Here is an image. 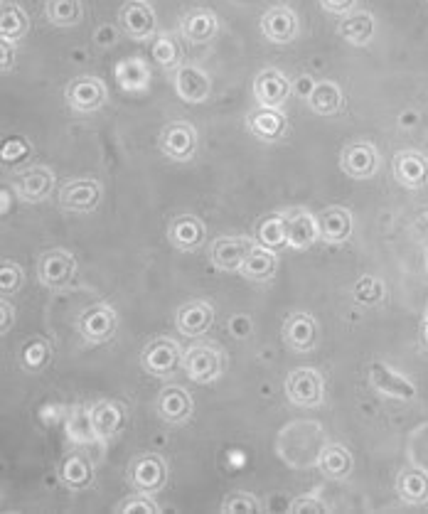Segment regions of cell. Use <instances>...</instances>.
<instances>
[{
    "label": "cell",
    "instance_id": "obj_3",
    "mask_svg": "<svg viewBox=\"0 0 428 514\" xmlns=\"http://www.w3.org/2000/svg\"><path fill=\"white\" fill-rule=\"evenodd\" d=\"M286 399L298 409H318L325 401V379L318 369L296 367L283 382Z\"/></svg>",
    "mask_w": 428,
    "mask_h": 514
},
{
    "label": "cell",
    "instance_id": "obj_14",
    "mask_svg": "<svg viewBox=\"0 0 428 514\" xmlns=\"http://www.w3.org/2000/svg\"><path fill=\"white\" fill-rule=\"evenodd\" d=\"M259 30L271 45H291L298 40L301 20H298L296 10H291L288 5H274L261 15Z\"/></svg>",
    "mask_w": 428,
    "mask_h": 514
},
{
    "label": "cell",
    "instance_id": "obj_30",
    "mask_svg": "<svg viewBox=\"0 0 428 514\" xmlns=\"http://www.w3.org/2000/svg\"><path fill=\"white\" fill-rule=\"evenodd\" d=\"M315 465H318V470L325 478L340 483V480L350 478L352 468H355V460H352V453L347 451L342 443H328V446H323V451L318 453Z\"/></svg>",
    "mask_w": 428,
    "mask_h": 514
},
{
    "label": "cell",
    "instance_id": "obj_15",
    "mask_svg": "<svg viewBox=\"0 0 428 514\" xmlns=\"http://www.w3.org/2000/svg\"><path fill=\"white\" fill-rule=\"evenodd\" d=\"M192 411H195L192 394L185 387H178V384H168L155 396V414L165 424L183 426L192 419Z\"/></svg>",
    "mask_w": 428,
    "mask_h": 514
},
{
    "label": "cell",
    "instance_id": "obj_5",
    "mask_svg": "<svg viewBox=\"0 0 428 514\" xmlns=\"http://www.w3.org/2000/svg\"><path fill=\"white\" fill-rule=\"evenodd\" d=\"M77 330L89 345H104L119 333V313L109 303H94L79 315Z\"/></svg>",
    "mask_w": 428,
    "mask_h": 514
},
{
    "label": "cell",
    "instance_id": "obj_27",
    "mask_svg": "<svg viewBox=\"0 0 428 514\" xmlns=\"http://www.w3.org/2000/svg\"><path fill=\"white\" fill-rule=\"evenodd\" d=\"M57 480L72 492H84L94 485V465L87 455L67 453L57 465Z\"/></svg>",
    "mask_w": 428,
    "mask_h": 514
},
{
    "label": "cell",
    "instance_id": "obj_26",
    "mask_svg": "<svg viewBox=\"0 0 428 514\" xmlns=\"http://www.w3.org/2000/svg\"><path fill=\"white\" fill-rule=\"evenodd\" d=\"M219 32L217 13L207 8H192L180 18V35L190 45H205L212 42Z\"/></svg>",
    "mask_w": 428,
    "mask_h": 514
},
{
    "label": "cell",
    "instance_id": "obj_17",
    "mask_svg": "<svg viewBox=\"0 0 428 514\" xmlns=\"http://www.w3.org/2000/svg\"><path fill=\"white\" fill-rule=\"evenodd\" d=\"M173 87L185 104H205L212 96V79L197 64H180L173 72Z\"/></svg>",
    "mask_w": 428,
    "mask_h": 514
},
{
    "label": "cell",
    "instance_id": "obj_24",
    "mask_svg": "<svg viewBox=\"0 0 428 514\" xmlns=\"http://www.w3.org/2000/svg\"><path fill=\"white\" fill-rule=\"evenodd\" d=\"M254 239L249 237H219L212 242V251H210V259L212 266L217 271H237L242 269L244 259L249 256V251L254 249Z\"/></svg>",
    "mask_w": 428,
    "mask_h": 514
},
{
    "label": "cell",
    "instance_id": "obj_7",
    "mask_svg": "<svg viewBox=\"0 0 428 514\" xmlns=\"http://www.w3.org/2000/svg\"><path fill=\"white\" fill-rule=\"evenodd\" d=\"M128 485L133 492L155 495L168 485V463L158 453H141L128 465Z\"/></svg>",
    "mask_w": 428,
    "mask_h": 514
},
{
    "label": "cell",
    "instance_id": "obj_50",
    "mask_svg": "<svg viewBox=\"0 0 428 514\" xmlns=\"http://www.w3.org/2000/svg\"><path fill=\"white\" fill-rule=\"evenodd\" d=\"M10 190H13V187H10V185H5V187H3V214H8V205H10Z\"/></svg>",
    "mask_w": 428,
    "mask_h": 514
},
{
    "label": "cell",
    "instance_id": "obj_33",
    "mask_svg": "<svg viewBox=\"0 0 428 514\" xmlns=\"http://www.w3.org/2000/svg\"><path fill=\"white\" fill-rule=\"evenodd\" d=\"M306 101L315 116H335L345 109V96H342L340 84L330 82V79L315 82V87Z\"/></svg>",
    "mask_w": 428,
    "mask_h": 514
},
{
    "label": "cell",
    "instance_id": "obj_10",
    "mask_svg": "<svg viewBox=\"0 0 428 514\" xmlns=\"http://www.w3.org/2000/svg\"><path fill=\"white\" fill-rule=\"evenodd\" d=\"M197 128L190 121H173L160 131L158 148L165 158L175 160V163H187L197 155Z\"/></svg>",
    "mask_w": 428,
    "mask_h": 514
},
{
    "label": "cell",
    "instance_id": "obj_49",
    "mask_svg": "<svg viewBox=\"0 0 428 514\" xmlns=\"http://www.w3.org/2000/svg\"><path fill=\"white\" fill-rule=\"evenodd\" d=\"M0 55H3V62H0V69H3V74H8L10 67H13V42L0 40Z\"/></svg>",
    "mask_w": 428,
    "mask_h": 514
},
{
    "label": "cell",
    "instance_id": "obj_53",
    "mask_svg": "<svg viewBox=\"0 0 428 514\" xmlns=\"http://www.w3.org/2000/svg\"><path fill=\"white\" fill-rule=\"evenodd\" d=\"M143 3H148V0H143Z\"/></svg>",
    "mask_w": 428,
    "mask_h": 514
},
{
    "label": "cell",
    "instance_id": "obj_25",
    "mask_svg": "<svg viewBox=\"0 0 428 514\" xmlns=\"http://www.w3.org/2000/svg\"><path fill=\"white\" fill-rule=\"evenodd\" d=\"M214 325V308L207 301H190L180 305L175 313V328L185 337H202L212 330Z\"/></svg>",
    "mask_w": 428,
    "mask_h": 514
},
{
    "label": "cell",
    "instance_id": "obj_47",
    "mask_svg": "<svg viewBox=\"0 0 428 514\" xmlns=\"http://www.w3.org/2000/svg\"><path fill=\"white\" fill-rule=\"evenodd\" d=\"M328 510V507L323 505V502L318 500V497H298V500H293L291 505H288V512H325Z\"/></svg>",
    "mask_w": 428,
    "mask_h": 514
},
{
    "label": "cell",
    "instance_id": "obj_40",
    "mask_svg": "<svg viewBox=\"0 0 428 514\" xmlns=\"http://www.w3.org/2000/svg\"><path fill=\"white\" fill-rule=\"evenodd\" d=\"M64 428H67L69 441L79 443V446H92V443H96V433L92 426V416H89V406H84V404L74 406V409L69 411Z\"/></svg>",
    "mask_w": 428,
    "mask_h": 514
},
{
    "label": "cell",
    "instance_id": "obj_9",
    "mask_svg": "<svg viewBox=\"0 0 428 514\" xmlns=\"http://www.w3.org/2000/svg\"><path fill=\"white\" fill-rule=\"evenodd\" d=\"M106 96H109L106 84L101 82L99 77H94V74H79V77H74L72 82L67 84V89H64L67 106L74 114L82 116L96 114V111L106 104Z\"/></svg>",
    "mask_w": 428,
    "mask_h": 514
},
{
    "label": "cell",
    "instance_id": "obj_52",
    "mask_svg": "<svg viewBox=\"0 0 428 514\" xmlns=\"http://www.w3.org/2000/svg\"><path fill=\"white\" fill-rule=\"evenodd\" d=\"M426 271H428V249H426Z\"/></svg>",
    "mask_w": 428,
    "mask_h": 514
},
{
    "label": "cell",
    "instance_id": "obj_23",
    "mask_svg": "<svg viewBox=\"0 0 428 514\" xmlns=\"http://www.w3.org/2000/svg\"><path fill=\"white\" fill-rule=\"evenodd\" d=\"M168 242L173 244V249L183 251V254H192V251L202 249V244L207 242L205 222L195 217V214H178L168 224Z\"/></svg>",
    "mask_w": 428,
    "mask_h": 514
},
{
    "label": "cell",
    "instance_id": "obj_18",
    "mask_svg": "<svg viewBox=\"0 0 428 514\" xmlns=\"http://www.w3.org/2000/svg\"><path fill=\"white\" fill-rule=\"evenodd\" d=\"M369 384H372L374 392L387 396V399H397V401L416 399L414 382H409L404 374H399L397 369H392L384 362L369 364Z\"/></svg>",
    "mask_w": 428,
    "mask_h": 514
},
{
    "label": "cell",
    "instance_id": "obj_46",
    "mask_svg": "<svg viewBox=\"0 0 428 514\" xmlns=\"http://www.w3.org/2000/svg\"><path fill=\"white\" fill-rule=\"evenodd\" d=\"M357 0H320V8L325 10V13L330 15H337V18H345V15H350L352 10H355Z\"/></svg>",
    "mask_w": 428,
    "mask_h": 514
},
{
    "label": "cell",
    "instance_id": "obj_16",
    "mask_svg": "<svg viewBox=\"0 0 428 514\" xmlns=\"http://www.w3.org/2000/svg\"><path fill=\"white\" fill-rule=\"evenodd\" d=\"M89 416H92V426L99 443H109L119 438L128 424L126 409L116 399H99L89 406Z\"/></svg>",
    "mask_w": 428,
    "mask_h": 514
},
{
    "label": "cell",
    "instance_id": "obj_51",
    "mask_svg": "<svg viewBox=\"0 0 428 514\" xmlns=\"http://www.w3.org/2000/svg\"><path fill=\"white\" fill-rule=\"evenodd\" d=\"M421 340H424V347L428 350V313H426L424 323H421Z\"/></svg>",
    "mask_w": 428,
    "mask_h": 514
},
{
    "label": "cell",
    "instance_id": "obj_42",
    "mask_svg": "<svg viewBox=\"0 0 428 514\" xmlns=\"http://www.w3.org/2000/svg\"><path fill=\"white\" fill-rule=\"evenodd\" d=\"M219 510H222L224 514H256V512H261V502L256 500L251 492L237 490V492H229V495L224 497L222 505H219Z\"/></svg>",
    "mask_w": 428,
    "mask_h": 514
},
{
    "label": "cell",
    "instance_id": "obj_39",
    "mask_svg": "<svg viewBox=\"0 0 428 514\" xmlns=\"http://www.w3.org/2000/svg\"><path fill=\"white\" fill-rule=\"evenodd\" d=\"M45 15L55 28H74L84 18L82 0H47Z\"/></svg>",
    "mask_w": 428,
    "mask_h": 514
},
{
    "label": "cell",
    "instance_id": "obj_41",
    "mask_svg": "<svg viewBox=\"0 0 428 514\" xmlns=\"http://www.w3.org/2000/svg\"><path fill=\"white\" fill-rule=\"evenodd\" d=\"M352 301L360 305H377L384 301V283L377 276H360L352 286Z\"/></svg>",
    "mask_w": 428,
    "mask_h": 514
},
{
    "label": "cell",
    "instance_id": "obj_38",
    "mask_svg": "<svg viewBox=\"0 0 428 514\" xmlns=\"http://www.w3.org/2000/svg\"><path fill=\"white\" fill-rule=\"evenodd\" d=\"M50 360H52V345L40 335L30 337V340L25 342L18 352L20 367H23V372H28V374H40L42 369L50 364Z\"/></svg>",
    "mask_w": 428,
    "mask_h": 514
},
{
    "label": "cell",
    "instance_id": "obj_34",
    "mask_svg": "<svg viewBox=\"0 0 428 514\" xmlns=\"http://www.w3.org/2000/svg\"><path fill=\"white\" fill-rule=\"evenodd\" d=\"M397 492L411 507L428 505V473L424 468H404L397 478Z\"/></svg>",
    "mask_w": 428,
    "mask_h": 514
},
{
    "label": "cell",
    "instance_id": "obj_4",
    "mask_svg": "<svg viewBox=\"0 0 428 514\" xmlns=\"http://www.w3.org/2000/svg\"><path fill=\"white\" fill-rule=\"evenodd\" d=\"M183 347H180L178 340L168 335L153 337L141 352V367L143 372L151 374V377H170L175 369L183 364Z\"/></svg>",
    "mask_w": 428,
    "mask_h": 514
},
{
    "label": "cell",
    "instance_id": "obj_11",
    "mask_svg": "<svg viewBox=\"0 0 428 514\" xmlns=\"http://www.w3.org/2000/svg\"><path fill=\"white\" fill-rule=\"evenodd\" d=\"M382 168V155L372 141H352L342 148L340 170L352 180H372Z\"/></svg>",
    "mask_w": 428,
    "mask_h": 514
},
{
    "label": "cell",
    "instance_id": "obj_2",
    "mask_svg": "<svg viewBox=\"0 0 428 514\" xmlns=\"http://www.w3.org/2000/svg\"><path fill=\"white\" fill-rule=\"evenodd\" d=\"M79 273V264L74 254L67 249H47L42 251L37 259V281L47 288V291H67L74 283Z\"/></svg>",
    "mask_w": 428,
    "mask_h": 514
},
{
    "label": "cell",
    "instance_id": "obj_6",
    "mask_svg": "<svg viewBox=\"0 0 428 514\" xmlns=\"http://www.w3.org/2000/svg\"><path fill=\"white\" fill-rule=\"evenodd\" d=\"M104 187L96 178H74L67 180L57 192V205L64 212L72 214H92L101 205Z\"/></svg>",
    "mask_w": 428,
    "mask_h": 514
},
{
    "label": "cell",
    "instance_id": "obj_12",
    "mask_svg": "<svg viewBox=\"0 0 428 514\" xmlns=\"http://www.w3.org/2000/svg\"><path fill=\"white\" fill-rule=\"evenodd\" d=\"M281 337L288 350L298 352V355H308L318 345L320 325L306 310H296V313L286 315V320H283Z\"/></svg>",
    "mask_w": 428,
    "mask_h": 514
},
{
    "label": "cell",
    "instance_id": "obj_1",
    "mask_svg": "<svg viewBox=\"0 0 428 514\" xmlns=\"http://www.w3.org/2000/svg\"><path fill=\"white\" fill-rule=\"evenodd\" d=\"M183 372L187 379H192L195 384H212L227 369V357L224 350L214 342H192L190 347L183 352Z\"/></svg>",
    "mask_w": 428,
    "mask_h": 514
},
{
    "label": "cell",
    "instance_id": "obj_37",
    "mask_svg": "<svg viewBox=\"0 0 428 514\" xmlns=\"http://www.w3.org/2000/svg\"><path fill=\"white\" fill-rule=\"evenodd\" d=\"M151 57L160 69L175 72V69L183 64V47H180L178 37L170 35V32H158V35L153 37Z\"/></svg>",
    "mask_w": 428,
    "mask_h": 514
},
{
    "label": "cell",
    "instance_id": "obj_43",
    "mask_svg": "<svg viewBox=\"0 0 428 514\" xmlns=\"http://www.w3.org/2000/svg\"><path fill=\"white\" fill-rule=\"evenodd\" d=\"M32 155V143L25 136H10L5 138L3 148H0V160L3 165H20Z\"/></svg>",
    "mask_w": 428,
    "mask_h": 514
},
{
    "label": "cell",
    "instance_id": "obj_21",
    "mask_svg": "<svg viewBox=\"0 0 428 514\" xmlns=\"http://www.w3.org/2000/svg\"><path fill=\"white\" fill-rule=\"evenodd\" d=\"M246 131L261 143H278L286 138L288 119L281 109H266V106H259V109L246 114Z\"/></svg>",
    "mask_w": 428,
    "mask_h": 514
},
{
    "label": "cell",
    "instance_id": "obj_13",
    "mask_svg": "<svg viewBox=\"0 0 428 514\" xmlns=\"http://www.w3.org/2000/svg\"><path fill=\"white\" fill-rule=\"evenodd\" d=\"M256 104L266 106V109H283L293 94V82L276 67H266L256 74L254 87H251Z\"/></svg>",
    "mask_w": 428,
    "mask_h": 514
},
{
    "label": "cell",
    "instance_id": "obj_45",
    "mask_svg": "<svg viewBox=\"0 0 428 514\" xmlns=\"http://www.w3.org/2000/svg\"><path fill=\"white\" fill-rule=\"evenodd\" d=\"M23 281H25L23 266L15 264V261L10 259H3V264H0V293H3V296H10V293L20 291Z\"/></svg>",
    "mask_w": 428,
    "mask_h": 514
},
{
    "label": "cell",
    "instance_id": "obj_19",
    "mask_svg": "<svg viewBox=\"0 0 428 514\" xmlns=\"http://www.w3.org/2000/svg\"><path fill=\"white\" fill-rule=\"evenodd\" d=\"M121 28L131 40L146 42L158 35V23H155V13L148 3L143 0H128L119 10Z\"/></svg>",
    "mask_w": 428,
    "mask_h": 514
},
{
    "label": "cell",
    "instance_id": "obj_48",
    "mask_svg": "<svg viewBox=\"0 0 428 514\" xmlns=\"http://www.w3.org/2000/svg\"><path fill=\"white\" fill-rule=\"evenodd\" d=\"M0 313H3V318H0V335H8L15 323V305L8 301V296L0 298Z\"/></svg>",
    "mask_w": 428,
    "mask_h": 514
},
{
    "label": "cell",
    "instance_id": "obj_20",
    "mask_svg": "<svg viewBox=\"0 0 428 514\" xmlns=\"http://www.w3.org/2000/svg\"><path fill=\"white\" fill-rule=\"evenodd\" d=\"M392 175L406 190H424L428 185V158L414 148L394 153Z\"/></svg>",
    "mask_w": 428,
    "mask_h": 514
},
{
    "label": "cell",
    "instance_id": "obj_29",
    "mask_svg": "<svg viewBox=\"0 0 428 514\" xmlns=\"http://www.w3.org/2000/svg\"><path fill=\"white\" fill-rule=\"evenodd\" d=\"M114 77L123 91H128V94H141V91L151 87L153 72L151 64L141 60V57H126V60H121L114 67Z\"/></svg>",
    "mask_w": 428,
    "mask_h": 514
},
{
    "label": "cell",
    "instance_id": "obj_22",
    "mask_svg": "<svg viewBox=\"0 0 428 514\" xmlns=\"http://www.w3.org/2000/svg\"><path fill=\"white\" fill-rule=\"evenodd\" d=\"M283 214H286V234L291 249L306 251L320 242L318 214H310L306 207H291V210H283Z\"/></svg>",
    "mask_w": 428,
    "mask_h": 514
},
{
    "label": "cell",
    "instance_id": "obj_44",
    "mask_svg": "<svg viewBox=\"0 0 428 514\" xmlns=\"http://www.w3.org/2000/svg\"><path fill=\"white\" fill-rule=\"evenodd\" d=\"M116 514H158L160 512V505L153 500V495H146V492H133V495H128L126 500H121L119 505H116Z\"/></svg>",
    "mask_w": 428,
    "mask_h": 514
},
{
    "label": "cell",
    "instance_id": "obj_28",
    "mask_svg": "<svg viewBox=\"0 0 428 514\" xmlns=\"http://www.w3.org/2000/svg\"><path fill=\"white\" fill-rule=\"evenodd\" d=\"M318 229L323 244H345L352 237V214L345 207H328L318 214Z\"/></svg>",
    "mask_w": 428,
    "mask_h": 514
},
{
    "label": "cell",
    "instance_id": "obj_32",
    "mask_svg": "<svg viewBox=\"0 0 428 514\" xmlns=\"http://www.w3.org/2000/svg\"><path fill=\"white\" fill-rule=\"evenodd\" d=\"M278 269V256L274 249H266V246L254 244V249L249 251V256L244 259L239 273L251 283H269L276 276Z\"/></svg>",
    "mask_w": 428,
    "mask_h": 514
},
{
    "label": "cell",
    "instance_id": "obj_35",
    "mask_svg": "<svg viewBox=\"0 0 428 514\" xmlns=\"http://www.w3.org/2000/svg\"><path fill=\"white\" fill-rule=\"evenodd\" d=\"M30 20L28 13L23 10V5L13 3V0H3L0 5V40L5 42H18L28 35Z\"/></svg>",
    "mask_w": 428,
    "mask_h": 514
},
{
    "label": "cell",
    "instance_id": "obj_31",
    "mask_svg": "<svg viewBox=\"0 0 428 514\" xmlns=\"http://www.w3.org/2000/svg\"><path fill=\"white\" fill-rule=\"evenodd\" d=\"M374 30H377V20H374V15L369 10H352L337 25V32H340L342 40L355 47L369 45L374 37Z\"/></svg>",
    "mask_w": 428,
    "mask_h": 514
},
{
    "label": "cell",
    "instance_id": "obj_8",
    "mask_svg": "<svg viewBox=\"0 0 428 514\" xmlns=\"http://www.w3.org/2000/svg\"><path fill=\"white\" fill-rule=\"evenodd\" d=\"M10 187H13L15 197L20 202H25V205H40V202L50 200L52 192H55V173L47 165H30V168L13 175Z\"/></svg>",
    "mask_w": 428,
    "mask_h": 514
},
{
    "label": "cell",
    "instance_id": "obj_36",
    "mask_svg": "<svg viewBox=\"0 0 428 514\" xmlns=\"http://www.w3.org/2000/svg\"><path fill=\"white\" fill-rule=\"evenodd\" d=\"M254 242L266 249H281L288 246V234H286V214L283 212H271L256 222L254 229Z\"/></svg>",
    "mask_w": 428,
    "mask_h": 514
}]
</instances>
